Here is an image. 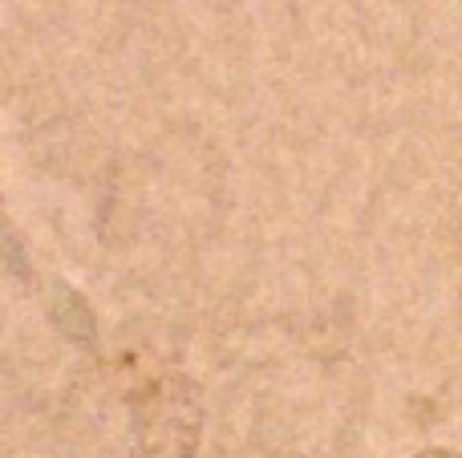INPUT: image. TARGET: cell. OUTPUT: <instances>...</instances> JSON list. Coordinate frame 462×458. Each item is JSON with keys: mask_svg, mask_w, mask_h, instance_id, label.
<instances>
[{"mask_svg": "<svg viewBox=\"0 0 462 458\" xmlns=\"http://www.w3.org/2000/svg\"><path fill=\"white\" fill-rule=\"evenodd\" d=\"M418 458H462V454H455V451H422Z\"/></svg>", "mask_w": 462, "mask_h": 458, "instance_id": "obj_1", "label": "cell"}]
</instances>
